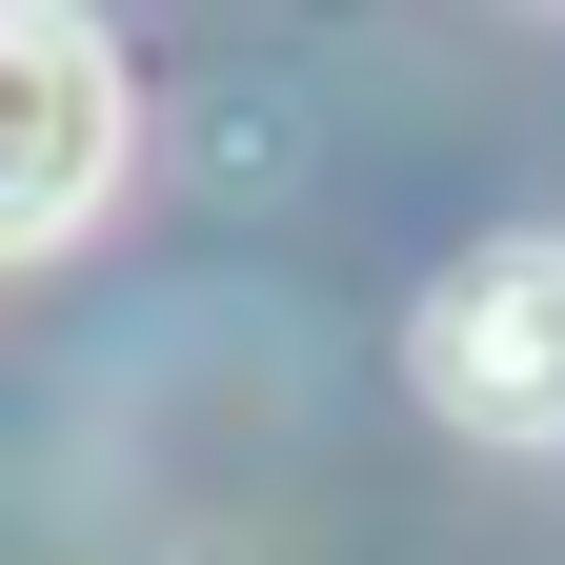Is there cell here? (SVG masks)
Wrapping results in <instances>:
<instances>
[{
	"mask_svg": "<svg viewBox=\"0 0 565 565\" xmlns=\"http://www.w3.org/2000/svg\"><path fill=\"white\" fill-rule=\"evenodd\" d=\"M424 404L484 445H565V243H484L424 282Z\"/></svg>",
	"mask_w": 565,
	"mask_h": 565,
	"instance_id": "1",
	"label": "cell"
},
{
	"mask_svg": "<svg viewBox=\"0 0 565 565\" xmlns=\"http://www.w3.org/2000/svg\"><path fill=\"white\" fill-rule=\"evenodd\" d=\"M0 82H21V162H0V223L21 243H82V202L121 162V61L82 0H0Z\"/></svg>",
	"mask_w": 565,
	"mask_h": 565,
	"instance_id": "2",
	"label": "cell"
}]
</instances>
